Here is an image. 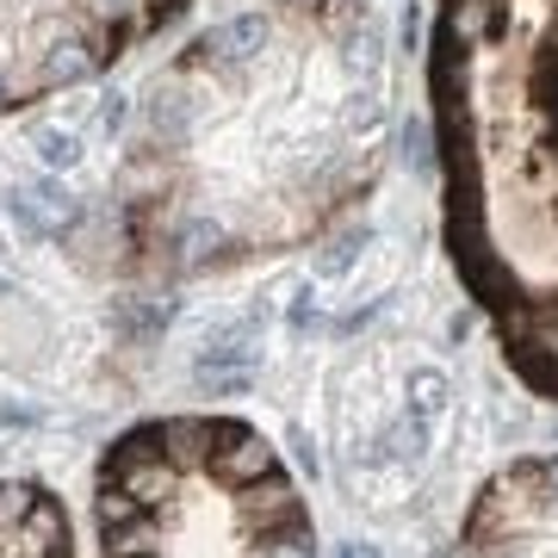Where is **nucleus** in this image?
I'll return each instance as SVG.
<instances>
[{
  "label": "nucleus",
  "instance_id": "f257e3e1",
  "mask_svg": "<svg viewBox=\"0 0 558 558\" xmlns=\"http://www.w3.org/2000/svg\"><path fill=\"white\" fill-rule=\"evenodd\" d=\"M385 32L360 0H286L186 44L137 100L131 156L236 137L131 236L174 267L299 242L366 193L385 143Z\"/></svg>",
  "mask_w": 558,
  "mask_h": 558
},
{
  "label": "nucleus",
  "instance_id": "f03ea898",
  "mask_svg": "<svg viewBox=\"0 0 558 558\" xmlns=\"http://www.w3.org/2000/svg\"><path fill=\"white\" fill-rule=\"evenodd\" d=\"M428 100L459 274L558 391V0H440Z\"/></svg>",
  "mask_w": 558,
  "mask_h": 558
},
{
  "label": "nucleus",
  "instance_id": "7ed1b4c3",
  "mask_svg": "<svg viewBox=\"0 0 558 558\" xmlns=\"http://www.w3.org/2000/svg\"><path fill=\"white\" fill-rule=\"evenodd\" d=\"M186 0H0V106L94 81Z\"/></svg>",
  "mask_w": 558,
  "mask_h": 558
},
{
  "label": "nucleus",
  "instance_id": "20e7f679",
  "mask_svg": "<svg viewBox=\"0 0 558 558\" xmlns=\"http://www.w3.org/2000/svg\"><path fill=\"white\" fill-rule=\"evenodd\" d=\"M218 440H223V447H211V459H205L218 484L242 490V484H255V478L274 472V447H267L260 435H248V428H218Z\"/></svg>",
  "mask_w": 558,
  "mask_h": 558
},
{
  "label": "nucleus",
  "instance_id": "39448f33",
  "mask_svg": "<svg viewBox=\"0 0 558 558\" xmlns=\"http://www.w3.org/2000/svg\"><path fill=\"white\" fill-rule=\"evenodd\" d=\"M236 509H242V521H248V527H260V534H267V527H286V521H299V490H292L286 478H274V472H267V478L242 484Z\"/></svg>",
  "mask_w": 558,
  "mask_h": 558
},
{
  "label": "nucleus",
  "instance_id": "423d86ee",
  "mask_svg": "<svg viewBox=\"0 0 558 558\" xmlns=\"http://www.w3.org/2000/svg\"><path fill=\"white\" fill-rule=\"evenodd\" d=\"M119 484L143 502V509H156V502L174 497V459H161V453L131 459V465H119Z\"/></svg>",
  "mask_w": 558,
  "mask_h": 558
},
{
  "label": "nucleus",
  "instance_id": "0eeeda50",
  "mask_svg": "<svg viewBox=\"0 0 558 558\" xmlns=\"http://www.w3.org/2000/svg\"><path fill=\"white\" fill-rule=\"evenodd\" d=\"M211 440H218V428L199 416H174L161 422V447H168V459L174 465H199V459H211Z\"/></svg>",
  "mask_w": 558,
  "mask_h": 558
},
{
  "label": "nucleus",
  "instance_id": "6e6552de",
  "mask_svg": "<svg viewBox=\"0 0 558 558\" xmlns=\"http://www.w3.org/2000/svg\"><path fill=\"white\" fill-rule=\"evenodd\" d=\"M20 534H25V546L44 558V553H57V546H69V521H62V509L50 497H38V509H32V521H25Z\"/></svg>",
  "mask_w": 558,
  "mask_h": 558
},
{
  "label": "nucleus",
  "instance_id": "1a4fd4ad",
  "mask_svg": "<svg viewBox=\"0 0 558 558\" xmlns=\"http://www.w3.org/2000/svg\"><path fill=\"white\" fill-rule=\"evenodd\" d=\"M143 553H161V527L156 521H124V527H106V558H143Z\"/></svg>",
  "mask_w": 558,
  "mask_h": 558
},
{
  "label": "nucleus",
  "instance_id": "9d476101",
  "mask_svg": "<svg viewBox=\"0 0 558 558\" xmlns=\"http://www.w3.org/2000/svg\"><path fill=\"white\" fill-rule=\"evenodd\" d=\"M248 558H311V527H304V515L286 521V527H267Z\"/></svg>",
  "mask_w": 558,
  "mask_h": 558
},
{
  "label": "nucleus",
  "instance_id": "9b49d317",
  "mask_svg": "<svg viewBox=\"0 0 558 558\" xmlns=\"http://www.w3.org/2000/svg\"><path fill=\"white\" fill-rule=\"evenodd\" d=\"M38 497L44 490H32V484H0V534H20L38 509Z\"/></svg>",
  "mask_w": 558,
  "mask_h": 558
},
{
  "label": "nucleus",
  "instance_id": "f8f14e48",
  "mask_svg": "<svg viewBox=\"0 0 558 558\" xmlns=\"http://www.w3.org/2000/svg\"><path fill=\"white\" fill-rule=\"evenodd\" d=\"M137 515H143V502L131 497L124 484H119V490H112V484L100 490V527H124V521H137Z\"/></svg>",
  "mask_w": 558,
  "mask_h": 558
},
{
  "label": "nucleus",
  "instance_id": "ddd939ff",
  "mask_svg": "<svg viewBox=\"0 0 558 558\" xmlns=\"http://www.w3.org/2000/svg\"><path fill=\"white\" fill-rule=\"evenodd\" d=\"M205 379H211V373H205ZM242 385H248L242 373H218V379H211V391H223V398H236Z\"/></svg>",
  "mask_w": 558,
  "mask_h": 558
},
{
  "label": "nucleus",
  "instance_id": "4468645a",
  "mask_svg": "<svg viewBox=\"0 0 558 558\" xmlns=\"http://www.w3.org/2000/svg\"><path fill=\"white\" fill-rule=\"evenodd\" d=\"M44 558H69V546H57V553H44Z\"/></svg>",
  "mask_w": 558,
  "mask_h": 558
},
{
  "label": "nucleus",
  "instance_id": "2eb2a0df",
  "mask_svg": "<svg viewBox=\"0 0 558 558\" xmlns=\"http://www.w3.org/2000/svg\"><path fill=\"white\" fill-rule=\"evenodd\" d=\"M143 558H161V553H143Z\"/></svg>",
  "mask_w": 558,
  "mask_h": 558
}]
</instances>
